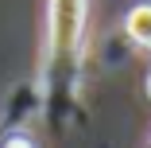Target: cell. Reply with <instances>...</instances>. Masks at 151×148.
Listing matches in <instances>:
<instances>
[{
	"mask_svg": "<svg viewBox=\"0 0 151 148\" xmlns=\"http://www.w3.org/2000/svg\"><path fill=\"white\" fill-rule=\"evenodd\" d=\"M85 35V0H50L47 4V58L74 63Z\"/></svg>",
	"mask_w": 151,
	"mask_h": 148,
	"instance_id": "obj_1",
	"label": "cell"
},
{
	"mask_svg": "<svg viewBox=\"0 0 151 148\" xmlns=\"http://www.w3.org/2000/svg\"><path fill=\"white\" fill-rule=\"evenodd\" d=\"M4 148H35L27 136H12V140H4Z\"/></svg>",
	"mask_w": 151,
	"mask_h": 148,
	"instance_id": "obj_2",
	"label": "cell"
},
{
	"mask_svg": "<svg viewBox=\"0 0 151 148\" xmlns=\"http://www.w3.org/2000/svg\"><path fill=\"white\" fill-rule=\"evenodd\" d=\"M147 98H151V78H147Z\"/></svg>",
	"mask_w": 151,
	"mask_h": 148,
	"instance_id": "obj_3",
	"label": "cell"
},
{
	"mask_svg": "<svg viewBox=\"0 0 151 148\" xmlns=\"http://www.w3.org/2000/svg\"><path fill=\"white\" fill-rule=\"evenodd\" d=\"M147 51H151V39H147Z\"/></svg>",
	"mask_w": 151,
	"mask_h": 148,
	"instance_id": "obj_4",
	"label": "cell"
}]
</instances>
